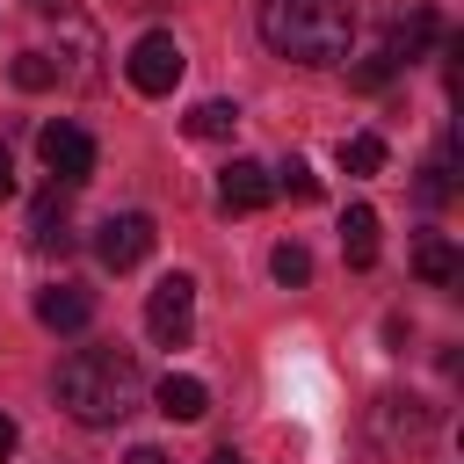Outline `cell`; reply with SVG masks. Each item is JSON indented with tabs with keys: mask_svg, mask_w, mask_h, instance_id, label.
Masks as SVG:
<instances>
[{
	"mask_svg": "<svg viewBox=\"0 0 464 464\" xmlns=\"http://www.w3.org/2000/svg\"><path fill=\"white\" fill-rule=\"evenodd\" d=\"M261 44L290 65H348L355 0H261Z\"/></svg>",
	"mask_w": 464,
	"mask_h": 464,
	"instance_id": "cell-1",
	"label": "cell"
},
{
	"mask_svg": "<svg viewBox=\"0 0 464 464\" xmlns=\"http://www.w3.org/2000/svg\"><path fill=\"white\" fill-rule=\"evenodd\" d=\"M138 399H145V377H138V355L130 348H80V355L58 362V406L80 428H109Z\"/></svg>",
	"mask_w": 464,
	"mask_h": 464,
	"instance_id": "cell-2",
	"label": "cell"
},
{
	"mask_svg": "<svg viewBox=\"0 0 464 464\" xmlns=\"http://www.w3.org/2000/svg\"><path fill=\"white\" fill-rule=\"evenodd\" d=\"M370 435H377V450L384 457H420L428 450V435H435V420H428V406L420 399H377L370 406Z\"/></svg>",
	"mask_w": 464,
	"mask_h": 464,
	"instance_id": "cell-3",
	"label": "cell"
},
{
	"mask_svg": "<svg viewBox=\"0 0 464 464\" xmlns=\"http://www.w3.org/2000/svg\"><path fill=\"white\" fill-rule=\"evenodd\" d=\"M188 326H196V283L174 268V276H160L152 297H145V334H152L160 348H181Z\"/></svg>",
	"mask_w": 464,
	"mask_h": 464,
	"instance_id": "cell-4",
	"label": "cell"
},
{
	"mask_svg": "<svg viewBox=\"0 0 464 464\" xmlns=\"http://www.w3.org/2000/svg\"><path fill=\"white\" fill-rule=\"evenodd\" d=\"M181 65H188V58H181V44H174L167 29H145V36L130 44V58H123V72H130L138 94H174V87H181Z\"/></svg>",
	"mask_w": 464,
	"mask_h": 464,
	"instance_id": "cell-5",
	"label": "cell"
},
{
	"mask_svg": "<svg viewBox=\"0 0 464 464\" xmlns=\"http://www.w3.org/2000/svg\"><path fill=\"white\" fill-rule=\"evenodd\" d=\"M152 239H160V232H152L145 210H109V218L94 225V261L123 276V268H138V261L152 254Z\"/></svg>",
	"mask_w": 464,
	"mask_h": 464,
	"instance_id": "cell-6",
	"label": "cell"
},
{
	"mask_svg": "<svg viewBox=\"0 0 464 464\" xmlns=\"http://www.w3.org/2000/svg\"><path fill=\"white\" fill-rule=\"evenodd\" d=\"M36 152H44V167H51L65 188H80V181L94 174V138H87L80 123H44V130H36Z\"/></svg>",
	"mask_w": 464,
	"mask_h": 464,
	"instance_id": "cell-7",
	"label": "cell"
},
{
	"mask_svg": "<svg viewBox=\"0 0 464 464\" xmlns=\"http://www.w3.org/2000/svg\"><path fill=\"white\" fill-rule=\"evenodd\" d=\"M36 319L51 334H80L94 319V290L87 283H51V290H36Z\"/></svg>",
	"mask_w": 464,
	"mask_h": 464,
	"instance_id": "cell-8",
	"label": "cell"
},
{
	"mask_svg": "<svg viewBox=\"0 0 464 464\" xmlns=\"http://www.w3.org/2000/svg\"><path fill=\"white\" fill-rule=\"evenodd\" d=\"M268 196H276V181H268V167H261V160H232V167L218 174V203H225V210H239V218H246V210H261Z\"/></svg>",
	"mask_w": 464,
	"mask_h": 464,
	"instance_id": "cell-9",
	"label": "cell"
},
{
	"mask_svg": "<svg viewBox=\"0 0 464 464\" xmlns=\"http://www.w3.org/2000/svg\"><path fill=\"white\" fill-rule=\"evenodd\" d=\"M152 399H160V413H167V420H203V413H210V384H203V377H188V370H167Z\"/></svg>",
	"mask_w": 464,
	"mask_h": 464,
	"instance_id": "cell-10",
	"label": "cell"
},
{
	"mask_svg": "<svg viewBox=\"0 0 464 464\" xmlns=\"http://www.w3.org/2000/svg\"><path fill=\"white\" fill-rule=\"evenodd\" d=\"M435 36H442V22H435L428 7H413L406 22H392V36H384V58H392V65H413V58H420Z\"/></svg>",
	"mask_w": 464,
	"mask_h": 464,
	"instance_id": "cell-11",
	"label": "cell"
},
{
	"mask_svg": "<svg viewBox=\"0 0 464 464\" xmlns=\"http://www.w3.org/2000/svg\"><path fill=\"white\" fill-rule=\"evenodd\" d=\"M341 254H348V268H370V261H377V210H370V203H348V218H341Z\"/></svg>",
	"mask_w": 464,
	"mask_h": 464,
	"instance_id": "cell-12",
	"label": "cell"
},
{
	"mask_svg": "<svg viewBox=\"0 0 464 464\" xmlns=\"http://www.w3.org/2000/svg\"><path fill=\"white\" fill-rule=\"evenodd\" d=\"M181 130H188V138H203V145H218V138H232V130H239V109H232V102H196V109L181 116Z\"/></svg>",
	"mask_w": 464,
	"mask_h": 464,
	"instance_id": "cell-13",
	"label": "cell"
},
{
	"mask_svg": "<svg viewBox=\"0 0 464 464\" xmlns=\"http://www.w3.org/2000/svg\"><path fill=\"white\" fill-rule=\"evenodd\" d=\"M457 268H464V261H457V246H450L442 232H428V239L413 246V276H420V283H457Z\"/></svg>",
	"mask_w": 464,
	"mask_h": 464,
	"instance_id": "cell-14",
	"label": "cell"
},
{
	"mask_svg": "<svg viewBox=\"0 0 464 464\" xmlns=\"http://www.w3.org/2000/svg\"><path fill=\"white\" fill-rule=\"evenodd\" d=\"M29 239H36V246H65V239H72V232H65V203H58V188L36 196V210H29Z\"/></svg>",
	"mask_w": 464,
	"mask_h": 464,
	"instance_id": "cell-15",
	"label": "cell"
},
{
	"mask_svg": "<svg viewBox=\"0 0 464 464\" xmlns=\"http://www.w3.org/2000/svg\"><path fill=\"white\" fill-rule=\"evenodd\" d=\"M450 174H457V145L442 138V145H435V160H428V174H420V203H450V188H457Z\"/></svg>",
	"mask_w": 464,
	"mask_h": 464,
	"instance_id": "cell-16",
	"label": "cell"
},
{
	"mask_svg": "<svg viewBox=\"0 0 464 464\" xmlns=\"http://www.w3.org/2000/svg\"><path fill=\"white\" fill-rule=\"evenodd\" d=\"M268 276H276L283 290H304V283H312V254H304L297 239H283V246L268 254Z\"/></svg>",
	"mask_w": 464,
	"mask_h": 464,
	"instance_id": "cell-17",
	"label": "cell"
},
{
	"mask_svg": "<svg viewBox=\"0 0 464 464\" xmlns=\"http://www.w3.org/2000/svg\"><path fill=\"white\" fill-rule=\"evenodd\" d=\"M341 167H348V174H377V167H384V138H377V130L341 138Z\"/></svg>",
	"mask_w": 464,
	"mask_h": 464,
	"instance_id": "cell-18",
	"label": "cell"
},
{
	"mask_svg": "<svg viewBox=\"0 0 464 464\" xmlns=\"http://www.w3.org/2000/svg\"><path fill=\"white\" fill-rule=\"evenodd\" d=\"M14 87H29V94L58 87V58H51V51H22V58H14Z\"/></svg>",
	"mask_w": 464,
	"mask_h": 464,
	"instance_id": "cell-19",
	"label": "cell"
},
{
	"mask_svg": "<svg viewBox=\"0 0 464 464\" xmlns=\"http://www.w3.org/2000/svg\"><path fill=\"white\" fill-rule=\"evenodd\" d=\"M283 188H290L297 203H319V174H312L304 160H290V167H283Z\"/></svg>",
	"mask_w": 464,
	"mask_h": 464,
	"instance_id": "cell-20",
	"label": "cell"
},
{
	"mask_svg": "<svg viewBox=\"0 0 464 464\" xmlns=\"http://www.w3.org/2000/svg\"><path fill=\"white\" fill-rule=\"evenodd\" d=\"M392 72H399V65H392V58H384V51H377V58H370V65H355V87H370V94H377V87H384V80H392Z\"/></svg>",
	"mask_w": 464,
	"mask_h": 464,
	"instance_id": "cell-21",
	"label": "cell"
},
{
	"mask_svg": "<svg viewBox=\"0 0 464 464\" xmlns=\"http://www.w3.org/2000/svg\"><path fill=\"white\" fill-rule=\"evenodd\" d=\"M14 442H22V435H14V420H7V413H0V464H7V457H14Z\"/></svg>",
	"mask_w": 464,
	"mask_h": 464,
	"instance_id": "cell-22",
	"label": "cell"
},
{
	"mask_svg": "<svg viewBox=\"0 0 464 464\" xmlns=\"http://www.w3.org/2000/svg\"><path fill=\"white\" fill-rule=\"evenodd\" d=\"M123 464H167V457H160V450H152V442H138V450H130V457H123Z\"/></svg>",
	"mask_w": 464,
	"mask_h": 464,
	"instance_id": "cell-23",
	"label": "cell"
},
{
	"mask_svg": "<svg viewBox=\"0 0 464 464\" xmlns=\"http://www.w3.org/2000/svg\"><path fill=\"white\" fill-rule=\"evenodd\" d=\"M14 188V160H7V145H0V196Z\"/></svg>",
	"mask_w": 464,
	"mask_h": 464,
	"instance_id": "cell-24",
	"label": "cell"
},
{
	"mask_svg": "<svg viewBox=\"0 0 464 464\" xmlns=\"http://www.w3.org/2000/svg\"><path fill=\"white\" fill-rule=\"evenodd\" d=\"M210 464H246V457H239V450H218V457H210Z\"/></svg>",
	"mask_w": 464,
	"mask_h": 464,
	"instance_id": "cell-25",
	"label": "cell"
},
{
	"mask_svg": "<svg viewBox=\"0 0 464 464\" xmlns=\"http://www.w3.org/2000/svg\"><path fill=\"white\" fill-rule=\"evenodd\" d=\"M36 7H44V14H65V0H36Z\"/></svg>",
	"mask_w": 464,
	"mask_h": 464,
	"instance_id": "cell-26",
	"label": "cell"
}]
</instances>
